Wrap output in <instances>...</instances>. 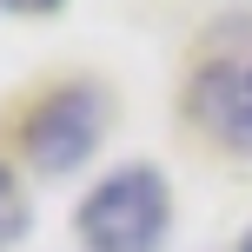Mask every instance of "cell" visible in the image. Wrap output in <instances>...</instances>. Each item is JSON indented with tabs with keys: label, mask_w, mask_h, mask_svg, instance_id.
Returning a JSON list of instances; mask_svg holds the SVG:
<instances>
[{
	"label": "cell",
	"mask_w": 252,
	"mask_h": 252,
	"mask_svg": "<svg viewBox=\"0 0 252 252\" xmlns=\"http://www.w3.org/2000/svg\"><path fill=\"white\" fill-rule=\"evenodd\" d=\"M173 226V186L159 166H120L80 199L73 232L87 252H159Z\"/></svg>",
	"instance_id": "cell-1"
},
{
	"label": "cell",
	"mask_w": 252,
	"mask_h": 252,
	"mask_svg": "<svg viewBox=\"0 0 252 252\" xmlns=\"http://www.w3.org/2000/svg\"><path fill=\"white\" fill-rule=\"evenodd\" d=\"M106 120H113V100H106V87L80 80V87L47 93V100L27 113L20 146H27V159H33L40 173H73V166L87 159L93 146H100Z\"/></svg>",
	"instance_id": "cell-2"
},
{
	"label": "cell",
	"mask_w": 252,
	"mask_h": 252,
	"mask_svg": "<svg viewBox=\"0 0 252 252\" xmlns=\"http://www.w3.org/2000/svg\"><path fill=\"white\" fill-rule=\"evenodd\" d=\"M192 120L232 153H252V53L246 60H213L192 80Z\"/></svg>",
	"instance_id": "cell-3"
},
{
	"label": "cell",
	"mask_w": 252,
	"mask_h": 252,
	"mask_svg": "<svg viewBox=\"0 0 252 252\" xmlns=\"http://www.w3.org/2000/svg\"><path fill=\"white\" fill-rule=\"evenodd\" d=\"M20 232H27V192H20V179H13V166L0 159V252L20 239Z\"/></svg>",
	"instance_id": "cell-4"
},
{
	"label": "cell",
	"mask_w": 252,
	"mask_h": 252,
	"mask_svg": "<svg viewBox=\"0 0 252 252\" xmlns=\"http://www.w3.org/2000/svg\"><path fill=\"white\" fill-rule=\"evenodd\" d=\"M0 7H13V13H53V7H66V0H0Z\"/></svg>",
	"instance_id": "cell-5"
},
{
	"label": "cell",
	"mask_w": 252,
	"mask_h": 252,
	"mask_svg": "<svg viewBox=\"0 0 252 252\" xmlns=\"http://www.w3.org/2000/svg\"><path fill=\"white\" fill-rule=\"evenodd\" d=\"M239 252H252V232H246V239H239Z\"/></svg>",
	"instance_id": "cell-6"
}]
</instances>
